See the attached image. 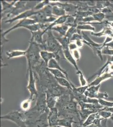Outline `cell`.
<instances>
[{"instance_id":"cell-1","label":"cell","mask_w":113,"mask_h":127,"mask_svg":"<svg viewBox=\"0 0 113 127\" xmlns=\"http://www.w3.org/2000/svg\"><path fill=\"white\" fill-rule=\"evenodd\" d=\"M47 33V38L44 41V43L39 45L42 51H46L52 52L59 55V53L62 49L61 45L57 41L52 33V29H49L46 32Z\"/></svg>"},{"instance_id":"cell-2","label":"cell","mask_w":113,"mask_h":127,"mask_svg":"<svg viewBox=\"0 0 113 127\" xmlns=\"http://www.w3.org/2000/svg\"><path fill=\"white\" fill-rule=\"evenodd\" d=\"M41 51L39 44L35 42L33 38L31 37L29 46L26 50L27 54L25 56L28 64H30L32 68L39 62L40 58H41L40 54Z\"/></svg>"},{"instance_id":"cell-3","label":"cell","mask_w":113,"mask_h":127,"mask_svg":"<svg viewBox=\"0 0 113 127\" xmlns=\"http://www.w3.org/2000/svg\"><path fill=\"white\" fill-rule=\"evenodd\" d=\"M1 120H8L12 122L18 126L23 124H26L27 122V117L26 113L19 111H13L7 114L2 115Z\"/></svg>"},{"instance_id":"cell-4","label":"cell","mask_w":113,"mask_h":127,"mask_svg":"<svg viewBox=\"0 0 113 127\" xmlns=\"http://www.w3.org/2000/svg\"><path fill=\"white\" fill-rule=\"evenodd\" d=\"M82 33L83 36L82 42L83 43L86 44L89 47H90L95 54L99 57L100 60L103 61V59L102 57V51L105 47L103 44L97 43L91 40L90 38L87 36V35L84 32H82Z\"/></svg>"},{"instance_id":"cell-5","label":"cell","mask_w":113,"mask_h":127,"mask_svg":"<svg viewBox=\"0 0 113 127\" xmlns=\"http://www.w3.org/2000/svg\"><path fill=\"white\" fill-rule=\"evenodd\" d=\"M100 84L96 86H91L88 88L85 92V95L87 97L90 98H95L99 99H106L109 97L108 94L106 93H100L99 89Z\"/></svg>"},{"instance_id":"cell-6","label":"cell","mask_w":113,"mask_h":127,"mask_svg":"<svg viewBox=\"0 0 113 127\" xmlns=\"http://www.w3.org/2000/svg\"><path fill=\"white\" fill-rule=\"evenodd\" d=\"M28 66L29 79L27 88L30 94V97L34 98V96L37 97L39 93L36 86V79L35 78L32 67L30 64H28Z\"/></svg>"},{"instance_id":"cell-7","label":"cell","mask_w":113,"mask_h":127,"mask_svg":"<svg viewBox=\"0 0 113 127\" xmlns=\"http://www.w3.org/2000/svg\"><path fill=\"white\" fill-rule=\"evenodd\" d=\"M48 113H44L34 120L27 123V127H49L47 120Z\"/></svg>"},{"instance_id":"cell-8","label":"cell","mask_w":113,"mask_h":127,"mask_svg":"<svg viewBox=\"0 0 113 127\" xmlns=\"http://www.w3.org/2000/svg\"><path fill=\"white\" fill-rule=\"evenodd\" d=\"M59 119L60 115L57 108L55 107L50 109L47 117L49 127H56L58 126Z\"/></svg>"},{"instance_id":"cell-9","label":"cell","mask_w":113,"mask_h":127,"mask_svg":"<svg viewBox=\"0 0 113 127\" xmlns=\"http://www.w3.org/2000/svg\"><path fill=\"white\" fill-rule=\"evenodd\" d=\"M36 23H36V21H35L33 19H31L30 18L21 20L20 21V22H18L14 26L10 28V29L6 31V32H5L3 33H2V36H4L7 33H9V32L14 30V29H16L17 28H18L24 27L27 29V28L29 26L35 24Z\"/></svg>"},{"instance_id":"cell-10","label":"cell","mask_w":113,"mask_h":127,"mask_svg":"<svg viewBox=\"0 0 113 127\" xmlns=\"http://www.w3.org/2000/svg\"><path fill=\"white\" fill-rule=\"evenodd\" d=\"M37 12V11H36L34 9H30L29 10H27L18 15L12 19H10L6 21L5 23H11L16 20H21L30 18L32 16L35 15Z\"/></svg>"},{"instance_id":"cell-11","label":"cell","mask_w":113,"mask_h":127,"mask_svg":"<svg viewBox=\"0 0 113 127\" xmlns=\"http://www.w3.org/2000/svg\"><path fill=\"white\" fill-rule=\"evenodd\" d=\"M113 72H109L106 71H104L103 72V73L101 74L100 75L98 76L95 80L88 84L89 87L93 86H96L99 85L102 82L109 78H113Z\"/></svg>"},{"instance_id":"cell-12","label":"cell","mask_w":113,"mask_h":127,"mask_svg":"<svg viewBox=\"0 0 113 127\" xmlns=\"http://www.w3.org/2000/svg\"><path fill=\"white\" fill-rule=\"evenodd\" d=\"M40 56L45 62V65L47 66L49 61L52 59H59L60 56L57 55V54L52 52H49L48 51H41L40 53Z\"/></svg>"},{"instance_id":"cell-13","label":"cell","mask_w":113,"mask_h":127,"mask_svg":"<svg viewBox=\"0 0 113 127\" xmlns=\"http://www.w3.org/2000/svg\"><path fill=\"white\" fill-rule=\"evenodd\" d=\"M73 124H80L79 122L75 121L73 117L69 116L62 118H60L58 126L63 127H73Z\"/></svg>"},{"instance_id":"cell-14","label":"cell","mask_w":113,"mask_h":127,"mask_svg":"<svg viewBox=\"0 0 113 127\" xmlns=\"http://www.w3.org/2000/svg\"><path fill=\"white\" fill-rule=\"evenodd\" d=\"M91 34L96 37H102L106 36V37H112L113 38V28L111 26L105 27L103 28L102 30L99 33H95L92 32Z\"/></svg>"},{"instance_id":"cell-15","label":"cell","mask_w":113,"mask_h":127,"mask_svg":"<svg viewBox=\"0 0 113 127\" xmlns=\"http://www.w3.org/2000/svg\"><path fill=\"white\" fill-rule=\"evenodd\" d=\"M46 30H39L35 32H31L32 33V37L33 38V40L36 43L39 45H42L44 43L43 41V36L46 32Z\"/></svg>"},{"instance_id":"cell-16","label":"cell","mask_w":113,"mask_h":127,"mask_svg":"<svg viewBox=\"0 0 113 127\" xmlns=\"http://www.w3.org/2000/svg\"><path fill=\"white\" fill-rule=\"evenodd\" d=\"M46 94V103L48 108L50 110L56 107L58 97H55L48 92H45Z\"/></svg>"},{"instance_id":"cell-17","label":"cell","mask_w":113,"mask_h":127,"mask_svg":"<svg viewBox=\"0 0 113 127\" xmlns=\"http://www.w3.org/2000/svg\"><path fill=\"white\" fill-rule=\"evenodd\" d=\"M47 68L50 69H59L60 71H62L64 74L66 76V78L68 80V74L66 70L63 69L59 65V64L57 62L56 59H52L50 61H49V63L48 64L47 66Z\"/></svg>"},{"instance_id":"cell-18","label":"cell","mask_w":113,"mask_h":127,"mask_svg":"<svg viewBox=\"0 0 113 127\" xmlns=\"http://www.w3.org/2000/svg\"><path fill=\"white\" fill-rule=\"evenodd\" d=\"M80 109H89L93 110H100L101 108H103L104 106L100 104H94L92 103H88L82 102L78 103Z\"/></svg>"},{"instance_id":"cell-19","label":"cell","mask_w":113,"mask_h":127,"mask_svg":"<svg viewBox=\"0 0 113 127\" xmlns=\"http://www.w3.org/2000/svg\"><path fill=\"white\" fill-rule=\"evenodd\" d=\"M63 54L64 56L65 59L67 60L68 62H70L71 64L73 65L76 69L77 71H79V68L76 62V60L73 57L70 51V50L68 49H66L63 50Z\"/></svg>"},{"instance_id":"cell-20","label":"cell","mask_w":113,"mask_h":127,"mask_svg":"<svg viewBox=\"0 0 113 127\" xmlns=\"http://www.w3.org/2000/svg\"><path fill=\"white\" fill-rule=\"evenodd\" d=\"M34 100V98L30 97L28 99L23 101L20 104V108L23 112H27L31 109L32 103Z\"/></svg>"},{"instance_id":"cell-21","label":"cell","mask_w":113,"mask_h":127,"mask_svg":"<svg viewBox=\"0 0 113 127\" xmlns=\"http://www.w3.org/2000/svg\"><path fill=\"white\" fill-rule=\"evenodd\" d=\"M27 54V51H19V50H14L9 51L6 52V54L8 56V59L12 58H16L20 56H25Z\"/></svg>"},{"instance_id":"cell-22","label":"cell","mask_w":113,"mask_h":127,"mask_svg":"<svg viewBox=\"0 0 113 127\" xmlns=\"http://www.w3.org/2000/svg\"><path fill=\"white\" fill-rule=\"evenodd\" d=\"M59 85L68 90H72V83L67 78H55Z\"/></svg>"},{"instance_id":"cell-23","label":"cell","mask_w":113,"mask_h":127,"mask_svg":"<svg viewBox=\"0 0 113 127\" xmlns=\"http://www.w3.org/2000/svg\"><path fill=\"white\" fill-rule=\"evenodd\" d=\"M51 29L57 32L62 36H66L68 31V26L64 24L54 26Z\"/></svg>"},{"instance_id":"cell-24","label":"cell","mask_w":113,"mask_h":127,"mask_svg":"<svg viewBox=\"0 0 113 127\" xmlns=\"http://www.w3.org/2000/svg\"><path fill=\"white\" fill-rule=\"evenodd\" d=\"M66 11L62 8L57 5H53L52 7V15L58 17L66 15Z\"/></svg>"},{"instance_id":"cell-25","label":"cell","mask_w":113,"mask_h":127,"mask_svg":"<svg viewBox=\"0 0 113 127\" xmlns=\"http://www.w3.org/2000/svg\"><path fill=\"white\" fill-rule=\"evenodd\" d=\"M100 116L99 115L98 112L95 113H93V114H90V115L87 117V118L86 119V120L84 122L82 125V126L86 127L87 126L93 124V123H94V122L95 119Z\"/></svg>"},{"instance_id":"cell-26","label":"cell","mask_w":113,"mask_h":127,"mask_svg":"<svg viewBox=\"0 0 113 127\" xmlns=\"http://www.w3.org/2000/svg\"><path fill=\"white\" fill-rule=\"evenodd\" d=\"M76 29L77 30L78 33L81 34V31L88 30L91 31L92 32H94L95 28L93 26H91L90 25H85V24L79 23L76 27Z\"/></svg>"},{"instance_id":"cell-27","label":"cell","mask_w":113,"mask_h":127,"mask_svg":"<svg viewBox=\"0 0 113 127\" xmlns=\"http://www.w3.org/2000/svg\"><path fill=\"white\" fill-rule=\"evenodd\" d=\"M47 69L49 72H50L52 74V75H53L54 78H67L66 76L59 69L48 68H47Z\"/></svg>"},{"instance_id":"cell-28","label":"cell","mask_w":113,"mask_h":127,"mask_svg":"<svg viewBox=\"0 0 113 127\" xmlns=\"http://www.w3.org/2000/svg\"><path fill=\"white\" fill-rule=\"evenodd\" d=\"M76 74H78L79 75V81L81 84V86L84 87V86L88 85L89 84H88L87 80L86 79L85 76L82 71L79 70V71H77Z\"/></svg>"},{"instance_id":"cell-29","label":"cell","mask_w":113,"mask_h":127,"mask_svg":"<svg viewBox=\"0 0 113 127\" xmlns=\"http://www.w3.org/2000/svg\"><path fill=\"white\" fill-rule=\"evenodd\" d=\"M103 108H102L101 110L98 112L99 115L101 117H102L104 119H108V118H110L112 116H113V114L109 111H105L102 110Z\"/></svg>"},{"instance_id":"cell-30","label":"cell","mask_w":113,"mask_h":127,"mask_svg":"<svg viewBox=\"0 0 113 127\" xmlns=\"http://www.w3.org/2000/svg\"><path fill=\"white\" fill-rule=\"evenodd\" d=\"M99 104L104 107H113V102L108 101L103 99H99Z\"/></svg>"},{"instance_id":"cell-31","label":"cell","mask_w":113,"mask_h":127,"mask_svg":"<svg viewBox=\"0 0 113 127\" xmlns=\"http://www.w3.org/2000/svg\"><path fill=\"white\" fill-rule=\"evenodd\" d=\"M102 55H106L107 56H113V49H111L109 47L105 46L102 51Z\"/></svg>"},{"instance_id":"cell-32","label":"cell","mask_w":113,"mask_h":127,"mask_svg":"<svg viewBox=\"0 0 113 127\" xmlns=\"http://www.w3.org/2000/svg\"><path fill=\"white\" fill-rule=\"evenodd\" d=\"M83 39V36L81 34L76 33L73 35L71 38H70V41H73L82 40Z\"/></svg>"},{"instance_id":"cell-33","label":"cell","mask_w":113,"mask_h":127,"mask_svg":"<svg viewBox=\"0 0 113 127\" xmlns=\"http://www.w3.org/2000/svg\"><path fill=\"white\" fill-rule=\"evenodd\" d=\"M73 56L76 61H79L81 58V54L80 51L77 49L73 51Z\"/></svg>"},{"instance_id":"cell-34","label":"cell","mask_w":113,"mask_h":127,"mask_svg":"<svg viewBox=\"0 0 113 127\" xmlns=\"http://www.w3.org/2000/svg\"><path fill=\"white\" fill-rule=\"evenodd\" d=\"M77 46L76 43L71 42L69 44L68 48L70 51H73L76 49H77Z\"/></svg>"},{"instance_id":"cell-35","label":"cell","mask_w":113,"mask_h":127,"mask_svg":"<svg viewBox=\"0 0 113 127\" xmlns=\"http://www.w3.org/2000/svg\"><path fill=\"white\" fill-rule=\"evenodd\" d=\"M113 38L112 37H109V36L106 37V40H105L104 42L103 43V45L105 46V45H106V44L108 43L109 42H112V39H113Z\"/></svg>"},{"instance_id":"cell-36","label":"cell","mask_w":113,"mask_h":127,"mask_svg":"<svg viewBox=\"0 0 113 127\" xmlns=\"http://www.w3.org/2000/svg\"><path fill=\"white\" fill-rule=\"evenodd\" d=\"M82 40H78L76 41V44L78 48H82L83 46Z\"/></svg>"},{"instance_id":"cell-37","label":"cell","mask_w":113,"mask_h":127,"mask_svg":"<svg viewBox=\"0 0 113 127\" xmlns=\"http://www.w3.org/2000/svg\"><path fill=\"white\" fill-rule=\"evenodd\" d=\"M102 110L109 111L113 114V107H104Z\"/></svg>"},{"instance_id":"cell-38","label":"cell","mask_w":113,"mask_h":127,"mask_svg":"<svg viewBox=\"0 0 113 127\" xmlns=\"http://www.w3.org/2000/svg\"><path fill=\"white\" fill-rule=\"evenodd\" d=\"M85 127H98L97 126H96L94 124H92L90 125H89V126H86Z\"/></svg>"},{"instance_id":"cell-39","label":"cell","mask_w":113,"mask_h":127,"mask_svg":"<svg viewBox=\"0 0 113 127\" xmlns=\"http://www.w3.org/2000/svg\"><path fill=\"white\" fill-rule=\"evenodd\" d=\"M19 127H27V125L26 124H23L21 125V126H20Z\"/></svg>"},{"instance_id":"cell-40","label":"cell","mask_w":113,"mask_h":127,"mask_svg":"<svg viewBox=\"0 0 113 127\" xmlns=\"http://www.w3.org/2000/svg\"><path fill=\"white\" fill-rule=\"evenodd\" d=\"M110 119L112 120V121L113 122V116H112V117H111Z\"/></svg>"},{"instance_id":"cell-41","label":"cell","mask_w":113,"mask_h":127,"mask_svg":"<svg viewBox=\"0 0 113 127\" xmlns=\"http://www.w3.org/2000/svg\"><path fill=\"white\" fill-rule=\"evenodd\" d=\"M79 127H85V126H79Z\"/></svg>"},{"instance_id":"cell-42","label":"cell","mask_w":113,"mask_h":127,"mask_svg":"<svg viewBox=\"0 0 113 127\" xmlns=\"http://www.w3.org/2000/svg\"><path fill=\"white\" fill-rule=\"evenodd\" d=\"M61 127V126H57V127Z\"/></svg>"},{"instance_id":"cell-43","label":"cell","mask_w":113,"mask_h":127,"mask_svg":"<svg viewBox=\"0 0 113 127\" xmlns=\"http://www.w3.org/2000/svg\"></svg>"}]
</instances>
